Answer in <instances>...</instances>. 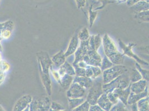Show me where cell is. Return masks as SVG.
Masks as SVG:
<instances>
[{"instance_id":"6da1fadb","label":"cell","mask_w":149,"mask_h":111,"mask_svg":"<svg viewBox=\"0 0 149 111\" xmlns=\"http://www.w3.org/2000/svg\"><path fill=\"white\" fill-rule=\"evenodd\" d=\"M36 56L42 84L48 96H51L52 94V83L49 71L53 66V63L50 58V56L46 52L40 51L36 53Z\"/></svg>"},{"instance_id":"7a4b0ae2","label":"cell","mask_w":149,"mask_h":111,"mask_svg":"<svg viewBox=\"0 0 149 111\" xmlns=\"http://www.w3.org/2000/svg\"><path fill=\"white\" fill-rule=\"evenodd\" d=\"M102 43L105 56L113 65H123L124 55L118 51L114 41L107 34H105L103 37Z\"/></svg>"},{"instance_id":"3957f363","label":"cell","mask_w":149,"mask_h":111,"mask_svg":"<svg viewBox=\"0 0 149 111\" xmlns=\"http://www.w3.org/2000/svg\"><path fill=\"white\" fill-rule=\"evenodd\" d=\"M130 80L129 78V72L118 76L115 80H112L109 83L102 85V90L104 93H108L112 92L115 89H125L130 86Z\"/></svg>"},{"instance_id":"277c9868","label":"cell","mask_w":149,"mask_h":111,"mask_svg":"<svg viewBox=\"0 0 149 111\" xmlns=\"http://www.w3.org/2000/svg\"><path fill=\"white\" fill-rule=\"evenodd\" d=\"M103 82L99 78H97L93 80V84L88 89V93L86 97V101L90 105H97V102L100 97L104 93L102 90Z\"/></svg>"},{"instance_id":"5b68a950","label":"cell","mask_w":149,"mask_h":111,"mask_svg":"<svg viewBox=\"0 0 149 111\" xmlns=\"http://www.w3.org/2000/svg\"><path fill=\"white\" fill-rule=\"evenodd\" d=\"M129 71L127 67L123 65H113L111 68H108L103 71V84H107L115 80L118 76Z\"/></svg>"},{"instance_id":"8992f818","label":"cell","mask_w":149,"mask_h":111,"mask_svg":"<svg viewBox=\"0 0 149 111\" xmlns=\"http://www.w3.org/2000/svg\"><path fill=\"white\" fill-rule=\"evenodd\" d=\"M51 103V101L48 96L35 97L29 105L30 111H49Z\"/></svg>"},{"instance_id":"52a82bcc","label":"cell","mask_w":149,"mask_h":111,"mask_svg":"<svg viewBox=\"0 0 149 111\" xmlns=\"http://www.w3.org/2000/svg\"><path fill=\"white\" fill-rule=\"evenodd\" d=\"M118 44L120 47V48L123 50V55L127 56L129 57H131L134 58L135 60H136L138 63H140L141 65H143L146 66H149V63L143 61L142 59H141L139 57H138L136 55H135L133 51H132V48L136 46L135 44L133 43H129L128 44H125L121 40L118 39Z\"/></svg>"},{"instance_id":"ba28073f","label":"cell","mask_w":149,"mask_h":111,"mask_svg":"<svg viewBox=\"0 0 149 111\" xmlns=\"http://www.w3.org/2000/svg\"><path fill=\"white\" fill-rule=\"evenodd\" d=\"M87 90L78 83L72 82L67 90L68 99H81L86 97ZM86 99V98H85Z\"/></svg>"},{"instance_id":"9c48e42d","label":"cell","mask_w":149,"mask_h":111,"mask_svg":"<svg viewBox=\"0 0 149 111\" xmlns=\"http://www.w3.org/2000/svg\"><path fill=\"white\" fill-rule=\"evenodd\" d=\"M83 61L88 66L100 67L102 58L97 51L90 49L89 48L87 51L86 55L84 58Z\"/></svg>"},{"instance_id":"30bf717a","label":"cell","mask_w":149,"mask_h":111,"mask_svg":"<svg viewBox=\"0 0 149 111\" xmlns=\"http://www.w3.org/2000/svg\"><path fill=\"white\" fill-rule=\"evenodd\" d=\"M89 49V40L85 41H81L80 46L74 52V61L73 65H77L79 62L83 61L84 58L86 55Z\"/></svg>"},{"instance_id":"8fae6325","label":"cell","mask_w":149,"mask_h":111,"mask_svg":"<svg viewBox=\"0 0 149 111\" xmlns=\"http://www.w3.org/2000/svg\"><path fill=\"white\" fill-rule=\"evenodd\" d=\"M14 27L15 24L11 20L0 23V37L2 39H8L12 35Z\"/></svg>"},{"instance_id":"7c38bea8","label":"cell","mask_w":149,"mask_h":111,"mask_svg":"<svg viewBox=\"0 0 149 111\" xmlns=\"http://www.w3.org/2000/svg\"><path fill=\"white\" fill-rule=\"evenodd\" d=\"M32 97L30 95H25L21 97L16 102L13 107V111H23L30 105Z\"/></svg>"},{"instance_id":"4fadbf2b","label":"cell","mask_w":149,"mask_h":111,"mask_svg":"<svg viewBox=\"0 0 149 111\" xmlns=\"http://www.w3.org/2000/svg\"><path fill=\"white\" fill-rule=\"evenodd\" d=\"M112 92L118 97L119 101H120L126 105H127V99L131 92L130 85L129 86L125 89L116 88Z\"/></svg>"},{"instance_id":"5bb4252c","label":"cell","mask_w":149,"mask_h":111,"mask_svg":"<svg viewBox=\"0 0 149 111\" xmlns=\"http://www.w3.org/2000/svg\"><path fill=\"white\" fill-rule=\"evenodd\" d=\"M77 33H75L70 41L68 48L66 52L65 53V55L66 57H68L69 56L73 55L79 47V40L77 36Z\"/></svg>"},{"instance_id":"9a60e30c","label":"cell","mask_w":149,"mask_h":111,"mask_svg":"<svg viewBox=\"0 0 149 111\" xmlns=\"http://www.w3.org/2000/svg\"><path fill=\"white\" fill-rule=\"evenodd\" d=\"M148 86V81L143 79L130 84L131 92L138 94L143 92Z\"/></svg>"},{"instance_id":"2e32d148","label":"cell","mask_w":149,"mask_h":111,"mask_svg":"<svg viewBox=\"0 0 149 111\" xmlns=\"http://www.w3.org/2000/svg\"><path fill=\"white\" fill-rule=\"evenodd\" d=\"M149 93H148V87L146 88L145 91L143 92L138 94H135L133 93L130 92V94L127 99V105H132L135 103H136L137 102L147 96H148Z\"/></svg>"},{"instance_id":"e0dca14e","label":"cell","mask_w":149,"mask_h":111,"mask_svg":"<svg viewBox=\"0 0 149 111\" xmlns=\"http://www.w3.org/2000/svg\"><path fill=\"white\" fill-rule=\"evenodd\" d=\"M102 74V71L99 67L88 66L85 68V76L88 78H90L92 80H95L98 78Z\"/></svg>"},{"instance_id":"ac0fdd59","label":"cell","mask_w":149,"mask_h":111,"mask_svg":"<svg viewBox=\"0 0 149 111\" xmlns=\"http://www.w3.org/2000/svg\"><path fill=\"white\" fill-rule=\"evenodd\" d=\"M72 82L77 83L86 90H88L93 86V80L87 77H78L75 76Z\"/></svg>"},{"instance_id":"d6986e66","label":"cell","mask_w":149,"mask_h":111,"mask_svg":"<svg viewBox=\"0 0 149 111\" xmlns=\"http://www.w3.org/2000/svg\"><path fill=\"white\" fill-rule=\"evenodd\" d=\"M57 72L59 75V78L60 77H61L65 74H68L72 76H75L76 75L74 67L71 66L67 61L65 62L61 67H59L58 70L57 71Z\"/></svg>"},{"instance_id":"ffe728a7","label":"cell","mask_w":149,"mask_h":111,"mask_svg":"<svg viewBox=\"0 0 149 111\" xmlns=\"http://www.w3.org/2000/svg\"><path fill=\"white\" fill-rule=\"evenodd\" d=\"M97 105H99L102 109L105 111H110L113 105L109 101L107 96V94L105 93H104L98 99Z\"/></svg>"},{"instance_id":"44dd1931","label":"cell","mask_w":149,"mask_h":111,"mask_svg":"<svg viewBox=\"0 0 149 111\" xmlns=\"http://www.w3.org/2000/svg\"><path fill=\"white\" fill-rule=\"evenodd\" d=\"M66 58L65 53L63 51L61 50L55 55L53 56L51 59L53 63V65H54L55 67L59 68L66 62Z\"/></svg>"},{"instance_id":"7402d4cb","label":"cell","mask_w":149,"mask_h":111,"mask_svg":"<svg viewBox=\"0 0 149 111\" xmlns=\"http://www.w3.org/2000/svg\"><path fill=\"white\" fill-rule=\"evenodd\" d=\"M74 76H70L68 74H65L60 77L58 83L60 84V86L63 90L67 91L68 88L73 82Z\"/></svg>"},{"instance_id":"603a6c76","label":"cell","mask_w":149,"mask_h":111,"mask_svg":"<svg viewBox=\"0 0 149 111\" xmlns=\"http://www.w3.org/2000/svg\"><path fill=\"white\" fill-rule=\"evenodd\" d=\"M102 41L99 34L95 36L93 35L89 38V48L97 51Z\"/></svg>"},{"instance_id":"cb8c5ba5","label":"cell","mask_w":149,"mask_h":111,"mask_svg":"<svg viewBox=\"0 0 149 111\" xmlns=\"http://www.w3.org/2000/svg\"><path fill=\"white\" fill-rule=\"evenodd\" d=\"M131 10L135 13L141 12L145 11H148L149 9V3H147L145 1H140L133 6L130 7Z\"/></svg>"},{"instance_id":"d4e9b609","label":"cell","mask_w":149,"mask_h":111,"mask_svg":"<svg viewBox=\"0 0 149 111\" xmlns=\"http://www.w3.org/2000/svg\"><path fill=\"white\" fill-rule=\"evenodd\" d=\"M136 106L138 111H149V96L139 100Z\"/></svg>"},{"instance_id":"484cf974","label":"cell","mask_w":149,"mask_h":111,"mask_svg":"<svg viewBox=\"0 0 149 111\" xmlns=\"http://www.w3.org/2000/svg\"><path fill=\"white\" fill-rule=\"evenodd\" d=\"M129 78L131 83L143 79L141 74H140L136 68H133L131 70L130 72L129 73Z\"/></svg>"},{"instance_id":"4316f807","label":"cell","mask_w":149,"mask_h":111,"mask_svg":"<svg viewBox=\"0 0 149 111\" xmlns=\"http://www.w3.org/2000/svg\"><path fill=\"white\" fill-rule=\"evenodd\" d=\"M86 101L85 98L81 99H68L69 108L70 110H72L75 108L77 107L82 103H83Z\"/></svg>"},{"instance_id":"83f0119b","label":"cell","mask_w":149,"mask_h":111,"mask_svg":"<svg viewBox=\"0 0 149 111\" xmlns=\"http://www.w3.org/2000/svg\"><path fill=\"white\" fill-rule=\"evenodd\" d=\"M77 36L80 41H85L89 40L90 35L87 27L83 28L81 31L78 32Z\"/></svg>"},{"instance_id":"f1b7e54d","label":"cell","mask_w":149,"mask_h":111,"mask_svg":"<svg viewBox=\"0 0 149 111\" xmlns=\"http://www.w3.org/2000/svg\"><path fill=\"white\" fill-rule=\"evenodd\" d=\"M93 5H91L88 9V19L90 26L91 27L93 25V23L97 17V12L96 11H93Z\"/></svg>"},{"instance_id":"f546056e","label":"cell","mask_w":149,"mask_h":111,"mask_svg":"<svg viewBox=\"0 0 149 111\" xmlns=\"http://www.w3.org/2000/svg\"><path fill=\"white\" fill-rule=\"evenodd\" d=\"M135 18L139 19L143 22H149V10L141 12L136 13Z\"/></svg>"},{"instance_id":"4dcf8cb0","label":"cell","mask_w":149,"mask_h":111,"mask_svg":"<svg viewBox=\"0 0 149 111\" xmlns=\"http://www.w3.org/2000/svg\"><path fill=\"white\" fill-rule=\"evenodd\" d=\"M113 66V63L105 55L104 58L102 59L101 65V67H100V68H101L102 72L105 71L106 69H108V68H111Z\"/></svg>"},{"instance_id":"1f68e13d","label":"cell","mask_w":149,"mask_h":111,"mask_svg":"<svg viewBox=\"0 0 149 111\" xmlns=\"http://www.w3.org/2000/svg\"><path fill=\"white\" fill-rule=\"evenodd\" d=\"M110 111H130L126 105L120 101H118V103L113 105Z\"/></svg>"},{"instance_id":"d6a6232c","label":"cell","mask_w":149,"mask_h":111,"mask_svg":"<svg viewBox=\"0 0 149 111\" xmlns=\"http://www.w3.org/2000/svg\"><path fill=\"white\" fill-rule=\"evenodd\" d=\"M136 68L140 73V74H141L143 79L146 81H149V70L141 68L139 63L137 62L136 63Z\"/></svg>"},{"instance_id":"836d02e7","label":"cell","mask_w":149,"mask_h":111,"mask_svg":"<svg viewBox=\"0 0 149 111\" xmlns=\"http://www.w3.org/2000/svg\"><path fill=\"white\" fill-rule=\"evenodd\" d=\"M90 105L85 101L83 103L73 109L72 111H89Z\"/></svg>"},{"instance_id":"e575fe53","label":"cell","mask_w":149,"mask_h":111,"mask_svg":"<svg viewBox=\"0 0 149 111\" xmlns=\"http://www.w3.org/2000/svg\"><path fill=\"white\" fill-rule=\"evenodd\" d=\"M75 71L76 76L78 77H86L85 76V68H82L77 66V65H73Z\"/></svg>"},{"instance_id":"d590c367","label":"cell","mask_w":149,"mask_h":111,"mask_svg":"<svg viewBox=\"0 0 149 111\" xmlns=\"http://www.w3.org/2000/svg\"><path fill=\"white\" fill-rule=\"evenodd\" d=\"M50 109L54 110V111H61V110H66V108L63 106H62L61 104H60L59 103L55 102V101L51 102Z\"/></svg>"},{"instance_id":"8d00e7d4","label":"cell","mask_w":149,"mask_h":111,"mask_svg":"<svg viewBox=\"0 0 149 111\" xmlns=\"http://www.w3.org/2000/svg\"><path fill=\"white\" fill-rule=\"evenodd\" d=\"M107 96L109 99V101L112 103V105H115L118 103L119 100L118 99V97L113 93L109 92L107 93Z\"/></svg>"},{"instance_id":"74e56055","label":"cell","mask_w":149,"mask_h":111,"mask_svg":"<svg viewBox=\"0 0 149 111\" xmlns=\"http://www.w3.org/2000/svg\"><path fill=\"white\" fill-rule=\"evenodd\" d=\"M74 1L77 5V7L79 9L84 8L86 6V0H74Z\"/></svg>"},{"instance_id":"f35d334b","label":"cell","mask_w":149,"mask_h":111,"mask_svg":"<svg viewBox=\"0 0 149 111\" xmlns=\"http://www.w3.org/2000/svg\"><path fill=\"white\" fill-rule=\"evenodd\" d=\"M89 111H105L103 109H102L99 105H90Z\"/></svg>"},{"instance_id":"ab89813d","label":"cell","mask_w":149,"mask_h":111,"mask_svg":"<svg viewBox=\"0 0 149 111\" xmlns=\"http://www.w3.org/2000/svg\"><path fill=\"white\" fill-rule=\"evenodd\" d=\"M97 1H101V3H102V6H101V7H99V8L96 9L95 11H96V10H100V9H101V8H104V7L107 4V3L114 2L113 1H109V0H97Z\"/></svg>"},{"instance_id":"60d3db41","label":"cell","mask_w":149,"mask_h":111,"mask_svg":"<svg viewBox=\"0 0 149 111\" xmlns=\"http://www.w3.org/2000/svg\"><path fill=\"white\" fill-rule=\"evenodd\" d=\"M140 1H142V0H126V2L127 6L130 7Z\"/></svg>"},{"instance_id":"b9f144b4","label":"cell","mask_w":149,"mask_h":111,"mask_svg":"<svg viewBox=\"0 0 149 111\" xmlns=\"http://www.w3.org/2000/svg\"><path fill=\"white\" fill-rule=\"evenodd\" d=\"M6 77V73L0 72V85L2 83L3 80H5Z\"/></svg>"},{"instance_id":"7bdbcfd3","label":"cell","mask_w":149,"mask_h":111,"mask_svg":"<svg viewBox=\"0 0 149 111\" xmlns=\"http://www.w3.org/2000/svg\"><path fill=\"white\" fill-rule=\"evenodd\" d=\"M131 111H138L137 108L136 103L131 105Z\"/></svg>"},{"instance_id":"ee69618b","label":"cell","mask_w":149,"mask_h":111,"mask_svg":"<svg viewBox=\"0 0 149 111\" xmlns=\"http://www.w3.org/2000/svg\"><path fill=\"white\" fill-rule=\"evenodd\" d=\"M2 38L1 37H0V52H1L2 51V44L1 43V41H2Z\"/></svg>"},{"instance_id":"f6af8a7d","label":"cell","mask_w":149,"mask_h":111,"mask_svg":"<svg viewBox=\"0 0 149 111\" xmlns=\"http://www.w3.org/2000/svg\"><path fill=\"white\" fill-rule=\"evenodd\" d=\"M23 111H30V109H29V105L25 108V110Z\"/></svg>"},{"instance_id":"bcb514c9","label":"cell","mask_w":149,"mask_h":111,"mask_svg":"<svg viewBox=\"0 0 149 111\" xmlns=\"http://www.w3.org/2000/svg\"><path fill=\"white\" fill-rule=\"evenodd\" d=\"M118 1L120 3H124L126 1V0H118Z\"/></svg>"},{"instance_id":"7dc6e473","label":"cell","mask_w":149,"mask_h":111,"mask_svg":"<svg viewBox=\"0 0 149 111\" xmlns=\"http://www.w3.org/2000/svg\"><path fill=\"white\" fill-rule=\"evenodd\" d=\"M0 111H5L3 110V108L1 106V105H0Z\"/></svg>"},{"instance_id":"c3c4849f","label":"cell","mask_w":149,"mask_h":111,"mask_svg":"<svg viewBox=\"0 0 149 111\" xmlns=\"http://www.w3.org/2000/svg\"><path fill=\"white\" fill-rule=\"evenodd\" d=\"M49 111H66V110H61V111H54V110H51V109H50V110Z\"/></svg>"},{"instance_id":"681fc988","label":"cell","mask_w":149,"mask_h":111,"mask_svg":"<svg viewBox=\"0 0 149 111\" xmlns=\"http://www.w3.org/2000/svg\"><path fill=\"white\" fill-rule=\"evenodd\" d=\"M143 1H145V2H146L147 3H149V0H143Z\"/></svg>"}]
</instances>
